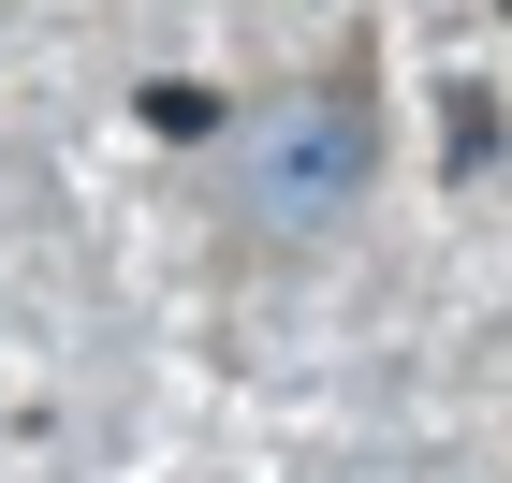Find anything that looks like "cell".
Returning <instances> with one entry per match:
<instances>
[{
  "instance_id": "obj_1",
  "label": "cell",
  "mask_w": 512,
  "mask_h": 483,
  "mask_svg": "<svg viewBox=\"0 0 512 483\" xmlns=\"http://www.w3.org/2000/svg\"><path fill=\"white\" fill-rule=\"evenodd\" d=\"M366 176H381V88H366V59H337V74L249 147V220H264V235H337L366 205Z\"/></svg>"
}]
</instances>
